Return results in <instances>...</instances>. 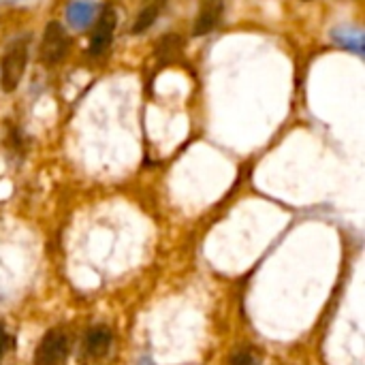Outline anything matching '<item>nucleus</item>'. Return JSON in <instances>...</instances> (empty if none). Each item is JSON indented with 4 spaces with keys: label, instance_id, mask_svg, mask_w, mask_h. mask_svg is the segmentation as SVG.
Segmentation results:
<instances>
[{
    "label": "nucleus",
    "instance_id": "nucleus-1",
    "mask_svg": "<svg viewBox=\"0 0 365 365\" xmlns=\"http://www.w3.org/2000/svg\"><path fill=\"white\" fill-rule=\"evenodd\" d=\"M28 64V36L11 41L0 58V88L4 92H15Z\"/></svg>",
    "mask_w": 365,
    "mask_h": 365
},
{
    "label": "nucleus",
    "instance_id": "nucleus-2",
    "mask_svg": "<svg viewBox=\"0 0 365 365\" xmlns=\"http://www.w3.org/2000/svg\"><path fill=\"white\" fill-rule=\"evenodd\" d=\"M68 47H71V38H68L66 30L62 28V24L49 21L43 32V41H41V51H38L41 60L49 66L60 64L66 58Z\"/></svg>",
    "mask_w": 365,
    "mask_h": 365
},
{
    "label": "nucleus",
    "instance_id": "nucleus-3",
    "mask_svg": "<svg viewBox=\"0 0 365 365\" xmlns=\"http://www.w3.org/2000/svg\"><path fill=\"white\" fill-rule=\"evenodd\" d=\"M68 357V338L62 329H51L38 342L34 365H64Z\"/></svg>",
    "mask_w": 365,
    "mask_h": 365
},
{
    "label": "nucleus",
    "instance_id": "nucleus-4",
    "mask_svg": "<svg viewBox=\"0 0 365 365\" xmlns=\"http://www.w3.org/2000/svg\"><path fill=\"white\" fill-rule=\"evenodd\" d=\"M115 24H118V15H115V9L113 6H107L103 9V13L98 15L96 24H94V30H92V36H90V45H88V51L92 56H101L109 49L111 41H113V32H115Z\"/></svg>",
    "mask_w": 365,
    "mask_h": 365
},
{
    "label": "nucleus",
    "instance_id": "nucleus-5",
    "mask_svg": "<svg viewBox=\"0 0 365 365\" xmlns=\"http://www.w3.org/2000/svg\"><path fill=\"white\" fill-rule=\"evenodd\" d=\"M222 11H225V0H201L199 15L195 19V26H192V34L195 36L210 34L218 26Z\"/></svg>",
    "mask_w": 365,
    "mask_h": 365
},
{
    "label": "nucleus",
    "instance_id": "nucleus-6",
    "mask_svg": "<svg viewBox=\"0 0 365 365\" xmlns=\"http://www.w3.org/2000/svg\"><path fill=\"white\" fill-rule=\"evenodd\" d=\"M98 4L94 0H73L66 6V21L71 28L75 30H83L92 24V19L96 17Z\"/></svg>",
    "mask_w": 365,
    "mask_h": 365
},
{
    "label": "nucleus",
    "instance_id": "nucleus-7",
    "mask_svg": "<svg viewBox=\"0 0 365 365\" xmlns=\"http://www.w3.org/2000/svg\"><path fill=\"white\" fill-rule=\"evenodd\" d=\"M111 340H113L111 329L105 327V325H96V327H92V329L88 331L86 342H83V349H86V353H88L90 357H103V355L109 351Z\"/></svg>",
    "mask_w": 365,
    "mask_h": 365
},
{
    "label": "nucleus",
    "instance_id": "nucleus-8",
    "mask_svg": "<svg viewBox=\"0 0 365 365\" xmlns=\"http://www.w3.org/2000/svg\"><path fill=\"white\" fill-rule=\"evenodd\" d=\"M331 38L334 43H338L340 47L355 51L357 56H364V32L359 28H334L331 30Z\"/></svg>",
    "mask_w": 365,
    "mask_h": 365
},
{
    "label": "nucleus",
    "instance_id": "nucleus-9",
    "mask_svg": "<svg viewBox=\"0 0 365 365\" xmlns=\"http://www.w3.org/2000/svg\"><path fill=\"white\" fill-rule=\"evenodd\" d=\"M163 4H165V0H152L148 6H143V9L139 11V15L135 17L133 34H141V32L150 30V28L154 26V21H156V17H158V13H160Z\"/></svg>",
    "mask_w": 365,
    "mask_h": 365
},
{
    "label": "nucleus",
    "instance_id": "nucleus-10",
    "mask_svg": "<svg viewBox=\"0 0 365 365\" xmlns=\"http://www.w3.org/2000/svg\"><path fill=\"white\" fill-rule=\"evenodd\" d=\"M182 45H184V43H182V38H180L178 34H167V36H163V38L158 41L156 53H158L160 60H173V58L180 56Z\"/></svg>",
    "mask_w": 365,
    "mask_h": 365
},
{
    "label": "nucleus",
    "instance_id": "nucleus-11",
    "mask_svg": "<svg viewBox=\"0 0 365 365\" xmlns=\"http://www.w3.org/2000/svg\"><path fill=\"white\" fill-rule=\"evenodd\" d=\"M231 365H259V357L252 349H240L231 357Z\"/></svg>",
    "mask_w": 365,
    "mask_h": 365
},
{
    "label": "nucleus",
    "instance_id": "nucleus-12",
    "mask_svg": "<svg viewBox=\"0 0 365 365\" xmlns=\"http://www.w3.org/2000/svg\"><path fill=\"white\" fill-rule=\"evenodd\" d=\"M6 342H9V336H6L4 325L0 323V357H2V355H4V351H6Z\"/></svg>",
    "mask_w": 365,
    "mask_h": 365
},
{
    "label": "nucleus",
    "instance_id": "nucleus-13",
    "mask_svg": "<svg viewBox=\"0 0 365 365\" xmlns=\"http://www.w3.org/2000/svg\"><path fill=\"white\" fill-rule=\"evenodd\" d=\"M137 365H156V364H154V361H152L150 357H143V359H139V364H137Z\"/></svg>",
    "mask_w": 365,
    "mask_h": 365
}]
</instances>
